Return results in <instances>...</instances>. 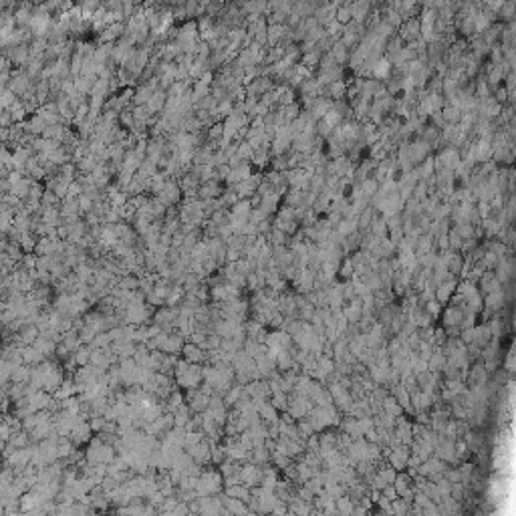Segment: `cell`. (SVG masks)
I'll list each match as a JSON object with an SVG mask.
<instances>
[{"label":"cell","instance_id":"6da1fadb","mask_svg":"<svg viewBox=\"0 0 516 516\" xmlns=\"http://www.w3.org/2000/svg\"><path fill=\"white\" fill-rule=\"evenodd\" d=\"M224 508H226V512H230L232 516H246L248 514V506H246V502L236 500V498H226V500H224Z\"/></svg>","mask_w":516,"mask_h":516},{"label":"cell","instance_id":"3957f363","mask_svg":"<svg viewBox=\"0 0 516 516\" xmlns=\"http://www.w3.org/2000/svg\"><path fill=\"white\" fill-rule=\"evenodd\" d=\"M377 476L385 482V484H393V480H395V476H397V472L391 468V466H383V468H379V472H377Z\"/></svg>","mask_w":516,"mask_h":516},{"label":"cell","instance_id":"7a4b0ae2","mask_svg":"<svg viewBox=\"0 0 516 516\" xmlns=\"http://www.w3.org/2000/svg\"><path fill=\"white\" fill-rule=\"evenodd\" d=\"M183 355H185V361H187V363H198V361L204 359V351H202V347H198V345H185V347H183Z\"/></svg>","mask_w":516,"mask_h":516},{"label":"cell","instance_id":"277c9868","mask_svg":"<svg viewBox=\"0 0 516 516\" xmlns=\"http://www.w3.org/2000/svg\"><path fill=\"white\" fill-rule=\"evenodd\" d=\"M450 484H458V482H462V476H460V472H458V468H454V470H450V468H446L444 470V474H442Z\"/></svg>","mask_w":516,"mask_h":516},{"label":"cell","instance_id":"52a82bcc","mask_svg":"<svg viewBox=\"0 0 516 516\" xmlns=\"http://www.w3.org/2000/svg\"><path fill=\"white\" fill-rule=\"evenodd\" d=\"M285 516H297V514H295V512H291V510H289V512H287V514H285Z\"/></svg>","mask_w":516,"mask_h":516},{"label":"cell","instance_id":"5b68a950","mask_svg":"<svg viewBox=\"0 0 516 516\" xmlns=\"http://www.w3.org/2000/svg\"><path fill=\"white\" fill-rule=\"evenodd\" d=\"M381 498H385L387 502H393V500H395V498H399V496H397L395 488H393L391 484H387V486H385V488L381 490Z\"/></svg>","mask_w":516,"mask_h":516},{"label":"cell","instance_id":"ba28073f","mask_svg":"<svg viewBox=\"0 0 516 516\" xmlns=\"http://www.w3.org/2000/svg\"><path fill=\"white\" fill-rule=\"evenodd\" d=\"M268 516H272V514H268Z\"/></svg>","mask_w":516,"mask_h":516},{"label":"cell","instance_id":"8992f818","mask_svg":"<svg viewBox=\"0 0 516 516\" xmlns=\"http://www.w3.org/2000/svg\"><path fill=\"white\" fill-rule=\"evenodd\" d=\"M428 313L430 315H438L440 313V303L438 301H430L428 303Z\"/></svg>","mask_w":516,"mask_h":516}]
</instances>
